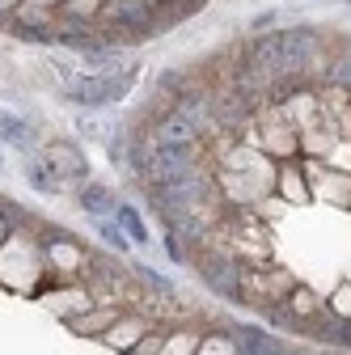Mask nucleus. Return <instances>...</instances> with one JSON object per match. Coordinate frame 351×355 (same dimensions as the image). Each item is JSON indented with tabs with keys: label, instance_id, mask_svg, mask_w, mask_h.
<instances>
[{
	"label": "nucleus",
	"instance_id": "2",
	"mask_svg": "<svg viewBox=\"0 0 351 355\" xmlns=\"http://www.w3.org/2000/svg\"><path fill=\"white\" fill-rule=\"evenodd\" d=\"M131 80H136V72H102V76H76L72 85H68V98L76 102V106H110V102H119L127 89H131Z\"/></svg>",
	"mask_w": 351,
	"mask_h": 355
},
{
	"label": "nucleus",
	"instance_id": "4",
	"mask_svg": "<svg viewBox=\"0 0 351 355\" xmlns=\"http://www.w3.org/2000/svg\"><path fill=\"white\" fill-rule=\"evenodd\" d=\"M0 140L13 144V148H30V144H34L30 123H26V119H17V114H9V110H0Z\"/></svg>",
	"mask_w": 351,
	"mask_h": 355
},
{
	"label": "nucleus",
	"instance_id": "11",
	"mask_svg": "<svg viewBox=\"0 0 351 355\" xmlns=\"http://www.w3.org/2000/svg\"><path fill=\"white\" fill-rule=\"evenodd\" d=\"M334 313H339V318H351V288H339V296H334Z\"/></svg>",
	"mask_w": 351,
	"mask_h": 355
},
{
	"label": "nucleus",
	"instance_id": "3",
	"mask_svg": "<svg viewBox=\"0 0 351 355\" xmlns=\"http://www.w3.org/2000/svg\"><path fill=\"white\" fill-rule=\"evenodd\" d=\"M203 275H207L212 288H221L225 296H233V300L241 296V275H237V266H233V262H207V266H203Z\"/></svg>",
	"mask_w": 351,
	"mask_h": 355
},
{
	"label": "nucleus",
	"instance_id": "9",
	"mask_svg": "<svg viewBox=\"0 0 351 355\" xmlns=\"http://www.w3.org/2000/svg\"><path fill=\"white\" fill-rule=\"evenodd\" d=\"M326 80H330V85H351V60H334V64L326 68Z\"/></svg>",
	"mask_w": 351,
	"mask_h": 355
},
{
	"label": "nucleus",
	"instance_id": "5",
	"mask_svg": "<svg viewBox=\"0 0 351 355\" xmlns=\"http://www.w3.org/2000/svg\"><path fill=\"white\" fill-rule=\"evenodd\" d=\"M80 207H85V211H94V216H110V211H119L114 199H110L102 187H85V191H80Z\"/></svg>",
	"mask_w": 351,
	"mask_h": 355
},
{
	"label": "nucleus",
	"instance_id": "7",
	"mask_svg": "<svg viewBox=\"0 0 351 355\" xmlns=\"http://www.w3.org/2000/svg\"><path fill=\"white\" fill-rule=\"evenodd\" d=\"M114 220L131 233V241H148V233H144V225H140V216L131 211V207H119V211H114Z\"/></svg>",
	"mask_w": 351,
	"mask_h": 355
},
{
	"label": "nucleus",
	"instance_id": "8",
	"mask_svg": "<svg viewBox=\"0 0 351 355\" xmlns=\"http://www.w3.org/2000/svg\"><path fill=\"white\" fill-rule=\"evenodd\" d=\"M110 322H114V313H94V318H76L72 326H76V330H94V334H106V330H110Z\"/></svg>",
	"mask_w": 351,
	"mask_h": 355
},
{
	"label": "nucleus",
	"instance_id": "6",
	"mask_svg": "<svg viewBox=\"0 0 351 355\" xmlns=\"http://www.w3.org/2000/svg\"><path fill=\"white\" fill-rule=\"evenodd\" d=\"M110 13H114L123 26H148V9H144V5H131V0H119Z\"/></svg>",
	"mask_w": 351,
	"mask_h": 355
},
{
	"label": "nucleus",
	"instance_id": "10",
	"mask_svg": "<svg viewBox=\"0 0 351 355\" xmlns=\"http://www.w3.org/2000/svg\"><path fill=\"white\" fill-rule=\"evenodd\" d=\"M292 309H296L300 318H309V313H318V300H314L309 292H305V288H296V296H292Z\"/></svg>",
	"mask_w": 351,
	"mask_h": 355
},
{
	"label": "nucleus",
	"instance_id": "1",
	"mask_svg": "<svg viewBox=\"0 0 351 355\" xmlns=\"http://www.w3.org/2000/svg\"><path fill=\"white\" fill-rule=\"evenodd\" d=\"M322 51V34L309 26L296 30H275L250 42V68L254 72H280V76H296L305 72Z\"/></svg>",
	"mask_w": 351,
	"mask_h": 355
}]
</instances>
